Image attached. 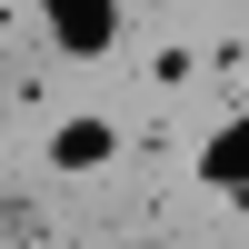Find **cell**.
Returning <instances> with one entry per match:
<instances>
[{
  "mask_svg": "<svg viewBox=\"0 0 249 249\" xmlns=\"http://www.w3.org/2000/svg\"><path fill=\"white\" fill-rule=\"evenodd\" d=\"M40 160H50L60 179H100V170L120 160V120H100V110H70V120L50 130V150H40Z\"/></svg>",
  "mask_w": 249,
  "mask_h": 249,
  "instance_id": "obj_1",
  "label": "cell"
},
{
  "mask_svg": "<svg viewBox=\"0 0 249 249\" xmlns=\"http://www.w3.org/2000/svg\"><path fill=\"white\" fill-rule=\"evenodd\" d=\"M40 10H50V40L70 60H100L120 40V0H40Z\"/></svg>",
  "mask_w": 249,
  "mask_h": 249,
  "instance_id": "obj_2",
  "label": "cell"
},
{
  "mask_svg": "<svg viewBox=\"0 0 249 249\" xmlns=\"http://www.w3.org/2000/svg\"><path fill=\"white\" fill-rule=\"evenodd\" d=\"M199 190H219V199H239V190H249V110H239V120H219V130L199 140Z\"/></svg>",
  "mask_w": 249,
  "mask_h": 249,
  "instance_id": "obj_3",
  "label": "cell"
},
{
  "mask_svg": "<svg viewBox=\"0 0 249 249\" xmlns=\"http://www.w3.org/2000/svg\"><path fill=\"white\" fill-rule=\"evenodd\" d=\"M190 80H199V50L160 40V50H150V90H190Z\"/></svg>",
  "mask_w": 249,
  "mask_h": 249,
  "instance_id": "obj_4",
  "label": "cell"
},
{
  "mask_svg": "<svg viewBox=\"0 0 249 249\" xmlns=\"http://www.w3.org/2000/svg\"><path fill=\"white\" fill-rule=\"evenodd\" d=\"M130 249H170V239H130Z\"/></svg>",
  "mask_w": 249,
  "mask_h": 249,
  "instance_id": "obj_5",
  "label": "cell"
}]
</instances>
